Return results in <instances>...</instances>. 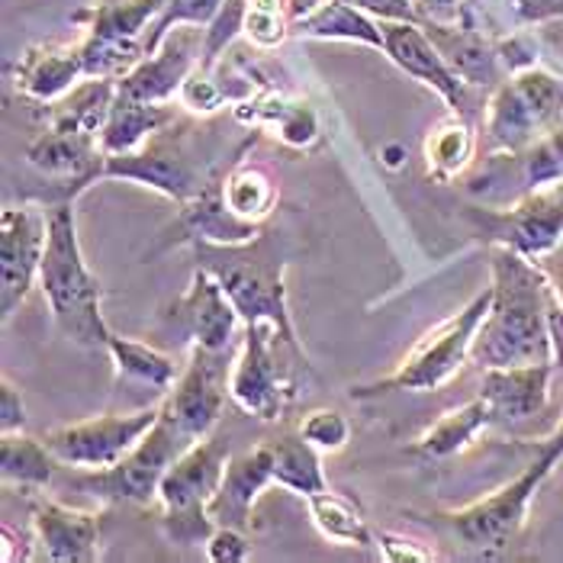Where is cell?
Returning a JSON list of instances; mask_svg holds the SVG:
<instances>
[{
    "label": "cell",
    "mask_w": 563,
    "mask_h": 563,
    "mask_svg": "<svg viewBox=\"0 0 563 563\" xmlns=\"http://www.w3.org/2000/svg\"><path fill=\"white\" fill-rule=\"evenodd\" d=\"M489 271L493 303L474 342V361L479 367L554 364L548 329V271L503 245L489 249Z\"/></svg>",
    "instance_id": "6da1fadb"
},
{
    "label": "cell",
    "mask_w": 563,
    "mask_h": 563,
    "mask_svg": "<svg viewBox=\"0 0 563 563\" xmlns=\"http://www.w3.org/2000/svg\"><path fill=\"white\" fill-rule=\"evenodd\" d=\"M40 290L58 332L68 342L87 351H107L113 329L103 319V287L97 274H90L81 252L75 200L52 203L48 210V245L40 267Z\"/></svg>",
    "instance_id": "7a4b0ae2"
},
{
    "label": "cell",
    "mask_w": 563,
    "mask_h": 563,
    "mask_svg": "<svg viewBox=\"0 0 563 563\" xmlns=\"http://www.w3.org/2000/svg\"><path fill=\"white\" fill-rule=\"evenodd\" d=\"M194 258L200 267H207L222 290L229 294L232 306L239 309L242 322H271L284 345L297 357H306L303 345L297 339L290 303H287V252L277 232L264 229L258 239L242 245H213V242H194Z\"/></svg>",
    "instance_id": "3957f363"
},
{
    "label": "cell",
    "mask_w": 563,
    "mask_h": 563,
    "mask_svg": "<svg viewBox=\"0 0 563 563\" xmlns=\"http://www.w3.org/2000/svg\"><path fill=\"white\" fill-rule=\"evenodd\" d=\"M225 168H213V162L200 155V148L194 142V123L174 117L172 123L152 132L135 152L107 155L100 180L139 184V187H148V190L168 197L177 207H184Z\"/></svg>",
    "instance_id": "277c9868"
},
{
    "label": "cell",
    "mask_w": 563,
    "mask_h": 563,
    "mask_svg": "<svg viewBox=\"0 0 563 563\" xmlns=\"http://www.w3.org/2000/svg\"><path fill=\"white\" fill-rule=\"evenodd\" d=\"M229 461H232L229 438L207 434L194 441L168 467L158 486V503H162V531L172 544L197 548L207 544V538L217 531L210 506L222 486Z\"/></svg>",
    "instance_id": "5b68a950"
},
{
    "label": "cell",
    "mask_w": 563,
    "mask_h": 563,
    "mask_svg": "<svg viewBox=\"0 0 563 563\" xmlns=\"http://www.w3.org/2000/svg\"><path fill=\"white\" fill-rule=\"evenodd\" d=\"M563 123V75L534 65L493 87L483 107L489 155H519Z\"/></svg>",
    "instance_id": "8992f818"
},
{
    "label": "cell",
    "mask_w": 563,
    "mask_h": 563,
    "mask_svg": "<svg viewBox=\"0 0 563 563\" xmlns=\"http://www.w3.org/2000/svg\"><path fill=\"white\" fill-rule=\"evenodd\" d=\"M489 303H493V287H486L461 312H454L451 319H444L438 329H432L406 354V361L393 371L390 377L367 384V387H354L351 396L367 399V396H384V393L444 390L451 380H457L464 364L474 357V342H477L479 325L489 312Z\"/></svg>",
    "instance_id": "52a82bcc"
},
{
    "label": "cell",
    "mask_w": 563,
    "mask_h": 563,
    "mask_svg": "<svg viewBox=\"0 0 563 563\" xmlns=\"http://www.w3.org/2000/svg\"><path fill=\"white\" fill-rule=\"evenodd\" d=\"M190 448V441L174 429L172 422L162 419L155 422V429L145 434L130 454L103 471H87L81 477H75V489H81L85 496L103 503V506H152L158 503V486L168 474L174 461Z\"/></svg>",
    "instance_id": "ba28073f"
},
{
    "label": "cell",
    "mask_w": 563,
    "mask_h": 563,
    "mask_svg": "<svg viewBox=\"0 0 563 563\" xmlns=\"http://www.w3.org/2000/svg\"><path fill=\"white\" fill-rule=\"evenodd\" d=\"M165 0H97L87 13L81 43L87 78H123L148 55L145 40Z\"/></svg>",
    "instance_id": "9c48e42d"
},
{
    "label": "cell",
    "mask_w": 563,
    "mask_h": 563,
    "mask_svg": "<svg viewBox=\"0 0 563 563\" xmlns=\"http://www.w3.org/2000/svg\"><path fill=\"white\" fill-rule=\"evenodd\" d=\"M551 474H544L534 461L521 471L519 477L509 479L506 486H499L496 493L483 496L477 503L448 512L441 519L451 525V531L483 558H499L503 551H509L516 544V538L521 534L531 503L538 496V489L544 486V479Z\"/></svg>",
    "instance_id": "30bf717a"
},
{
    "label": "cell",
    "mask_w": 563,
    "mask_h": 563,
    "mask_svg": "<svg viewBox=\"0 0 563 563\" xmlns=\"http://www.w3.org/2000/svg\"><path fill=\"white\" fill-rule=\"evenodd\" d=\"M467 217L477 222L489 245L512 249L521 258L544 264L563 245V184L528 190L499 210L474 207Z\"/></svg>",
    "instance_id": "8fae6325"
},
{
    "label": "cell",
    "mask_w": 563,
    "mask_h": 563,
    "mask_svg": "<svg viewBox=\"0 0 563 563\" xmlns=\"http://www.w3.org/2000/svg\"><path fill=\"white\" fill-rule=\"evenodd\" d=\"M277 342L284 345L280 332L271 322H252L245 325V339L239 354L232 357L229 374V399L261 422H277L294 402V377L287 367L274 357Z\"/></svg>",
    "instance_id": "7c38bea8"
},
{
    "label": "cell",
    "mask_w": 563,
    "mask_h": 563,
    "mask_svg": "<svg viewBox=\"0 0 563 563\" xmlns=\"http://www.w3.org/2000/svg\"><path fill=\"white\" fill-rule=\"evenodd\" d=\"M162 419V399L155 406H142L132 412H107L100 419H87L75 426H62L43 434L48 451L65 467L103 471L120 464L132 448L155 429Z\"/></svg>",
    "instance_id": "4fadbf2b"
},
{
    "label": "cell",
    "mask_w": 563,
    "mask_h": 563,
    "mask_svg": "<svg viewBox=\"0 0 563 563\" xmlns=\"http://www.w3.org/2000/svg\"><path fill=\"white\" fill-rule=\"evenodd\" d=\"M232 351H207L190 347L187 364L172 390L162 396V412L177 432L190 444L213 434L222 419V406L229 396V374H232Z\"/></svg>",
    "instance_id": "5bb4252c"
},
{
    "label": "cell",
    "mask_w": 563,
    "mask_h": 563,
    "mask_svg": "<svg viewBox=\"0 0 563 563\" xmlns=\"http://www.w3.org/2000/svg\"><path fill=\"white\" fill-rule=\"evenodd\" d=\"M48 213L33 203L3 207L0 213V316L3 322L26 303L33 284H40Z\"/></svg>",
    "instance_id": "9a60e30c"
},
{
    "label": "cell",
    "mask_w": 563,
    "mask_h": 563,
    "mask_svg": "<svg viewBox=\"0 0 563 563\" xmlns=\"http://www.w3.org/2000/svg\"><path fill=\"white\" fill-rule=\"evenodd\" d=\"M203 40L207 26H174L152 55H145L130 75L117 81V90L132 100L145 103H168L180 93L184 81L200 68L203 62Z\"/></svg>",
    "instance_id": "2e32d148"
},
{
    "label": "cell",
    "mask_w": 563,
    "mask_h": 563,
    "mask_svg": "<svg viewBox=\"0 0 563 563\" xmlns=\"http://www.w3.org/2000/svg\"><path fill=\"white\" fill-rule=\"evenodd\" d=\"M174 322V329L190 342V347H207V351H232L235 332H239V309L232 306L229 294L222 290L217 277L207 267H194V277L187 290L165 312Z\"/></svg>",
    "instance_id": "e0dca14e"
},
{
    "label": "cell",
    "mask_w": 563,
    "mask_h": 563,
    "mask_svg": "<svg viewBox=\"0 0 563 563\" xmlns=\"http://www.w3.org/2000/svg\"><path fill=\"white\" fill-rule=\"evenodd\" d=\"M384 30V55L390 58L399 71H406L412 81L432 87L434 93L444 97V103L454 113L471 117L474 113V100L471 90L474 87L461 81L448 62L441 58L438 45L429 40V33L422 30V23H396V20H380Z\"/></svg>",
    "instance_id": "ac0fdd59"
},
{
    "label": "cell",
    "mask_w": 563,
    "mask_h": 563,
    "mask_svg": "<svg viewBox=\"0 0 563 563\" xmlns=\"http://www.w3.org/2000/svg\"><path fill=\"white\" fill-rule=\"evenodd\" d=\"M422 30L429 33V40L438 45L441 58L448 62V68L467 81L471 87H499L509 75L499 62L496 40L483 33L477 23V10L467 3L464 13L454 23H441V20H422Z\"/></svg>",
    "instance_id": "d6986e66"
},
{
    "label": "cell",
    "mask_w": 563,
    "mask_h": 563,
    "mask_svg": "<svg viewBox=\"0 0 563 563\" xmlns=\"http://www.w3.org/2000/svg\"><path fill=\"white\" fill-rule=\"evenodd\" d=\"M33 541L45 561L93 563L100 558V525L103 512L75 509L55 499H33Z\"/></svg>",
    "instance_id": "ffe728a7"
},
{
    "label": "cell",
    "mask_w": 563,
    "mask_h": 563,
    "mask_svg": "<svg viewBox=\"0 0 563 563\" xmlns=\"http://www.w3.org/2000/svg\"><path fill=\"white\" fill-rule=\"evenodd\" d=\"M554 364H519V367H483L479 396L486 399L496 426H521L548 409Z\"/></svg>",
    "instance_id": "44dd1931"
},
{
    "label": "cell",
    "mask_w": 563,
    "mask_h": 563,
    "mask_svg": "<svg viewBox=\"0 0 563 563\" xmlns=\"http://www.w3.org/2000/svg\"><path fill=\"white\" fill-rule=\"evenodd\" d=\"M81 78H87L81 43L30 45V48H23V55L10 68L13 90L33 103H43V107H52L55 100H62Z\"/></svg>",
    "instance_id": "7402d4cb"
},
{
    "label": "cell",
    "mask_w": 563,
    "mask_h": 563,
    "mask_svg": "<svg viewBox=\"0 0 563 563\" xmlns=\"http://www.w3.org/2000/svg\"><path fill=\"white\" fill-rule=\"evenodd\" d=\"M267 486H277L274 454H271V441H261V444L235 454L229 461L222 486H219L217 499L210 506V516H213L217 525H232V528L249 531L255 503H258V496Z\"/></svg>",
    "instance_id": "603a6c76"
},
{
    "label": "cell",
    "mask_w": 563,
    "mask_h": 563,
    "mask_svg": "<svg viewBox=\"0 0 563 563\" xmlns=\"http://www.w3.org/2000/svg\"><path fill=\"white\" fill-rule=\"evenodd\" d=\"M222 174H217L190 203L177 207L180 213H177V222H174V245H194V242L242 245V242H252L264 232V225L245 222L225 207Z\"/></svg>",
    "instance_id": "cb8c5ba5"
},
{
    "label": "cell",
    "mask_w": 563,
    "mask_h": 563,
    "mask_svg": "<svg viewBox=\"0 0 563 563\" xmlns=\"http://www.w3.org/2000/svg\"><path fill=\"white\" fill-rule=\"evenodd\" d=\"M235 120L245 126H267L287 148L306 152L319 142V117L306 100H294L274 87H261L249 100L235 103Z\"/></svg>",
    "instance_id": "d4e9b609"
},
{
    "label": "cell",
    "mask_w": 563,
    "mask_h": 563,
    "mask_svg": "<svg viewBox=\"0 0 563 563\" xmlns=\"http://www.w3.org/2000/svg\"><path fill=\"white\" fill-rule=\"evenodd\" d=\"M489 426H496L493 422V412H489L486 399L477 396V399H471L464 406L448 409L438 422H432L426 432L409 444V454L412 457H422V461L454 457V454L467 451Z\"/></svg>",
    "instance_id": "484cf974"
},
{
    "label": "cell",
    "mask_w": 563,
    "mask_h": 563,
    "mask_svg": "<svg viewBox=\"0 0 563 563\" xmlns=\"http://www.w3.org/2000/svg\"><path fill=\"white\" fill-rule=\"evenodd\" d=\"M294 36L300 40H322V43H357L384 52V30L380 20L351 7L345 0H322L294 23Z\"/></svg>",
    "instance_id": "4316f807"
},
{
    "label": "cell",
    "mask_w": 563,
    "mask_h": 563,
    "mask_svg": "<svg viewBox=\"0 0 563 563\" xmlns=\"http://www.w3.org/2000/svg\"><path fill=\"white\" fill-rule=\"evenodd\" d=\"M422 152H426V172L434 184H454L474 165L477 155V132L471 117L451 110L429 130Z\"/></svg>",
    "instance_id": "83f0119b"
},
{
    "label": "cell",
    "mask_w": 563,
    "mask_h": 563,
    "mask_svg": "<svg viewBox=\"0 0 563 563\" xmlns=\"http://www.w3.org/2000/svg\"><path fill=\"white\" fill-rule=\"evenodd\" d=\"M174 113L168 103H145V100H132L117 90V100L110 107V117L100 132V145L103 155H126L135 152L152 132H158L165 123H172Z\"/></svg>",
    "instance_id": "f1b7e54d"
},
{
    "label": "cell",
    "mask_w": 563,
    "mask_h": 563,
    "mask_svg": "<svg viewBox=\"0 0 563 563\" xmlns=\"http://www.w3.org/2000/svg\"><path fill=\"white\" fill-rule=\"evenodd\" d=\"M55 454L48 451L43 438L26 432L0 434V477L3 486L20 493H43L55 474Z\"/></svg>",
    "instance_id": "f546056e"
},
{
    "label": "cell",
    "mask_w": 563,
    "mask_h": 563,
    "mask_svg": "<svg viewBox=\"0 0 563 563\" xmlns=\"http://www.w3.org/2000/svg\"><path fill=\"white\" fill-rule=\"evenodd\" d=\"M107 354H110L120 380H130V384H139V387H152L162 396L172 390L177 377H180V364L174 361L172 354L158 351L155 345L126 339V335H117V332L107 342Z\"/></svg>",
    "instance_id": "4dcf8cb0"
},
{
    "label": "cell",
    "mask_w": 563,
    "mask_h": 563,
    "mask_svg": "<svg viewBox=\"0 0 563 563\" xmlns=\"http://www.w3.org/2000/svg\"><path fill=\"white\" fill-rule=\"evenodd\" d=\"M271 454H274V479L280 489H290L303 499L329 489V479L322 471V451L312 448L300 432L274 438Z\"/></svg>",
    "instance_id": "1f68e13d"
},
{
    "label": "cell",
    "mask_w": 563,
    "mask_h": 563,
    "mask_svg": "<svg viewBox=\"0 0 563 563\" xmlns=\"http://www.w3.org/2000/svg\"><path fill=\"white\" fill-rule=\"evenodd\" d=\"M222 197L225 207L245 222L264 225V219L277 210V184L274 177L252 165V162H232L222 174Z\"/></svg>",
    "instance_id": "d6a6232c"
},
{
    "label": "cell",
    "mask_w": 563,
    "mask_h": 563,
    "mask_svg": "<svg viewBox=\"0 0 563 563\" xmlns=\"http://www.w3.org/2000/svg\"><path fill=\"white\" fill-rule=\"evenodd\" d=\"M306 503H309L312 525L319 528L322 538H329L335 544H345V548H371L377 541L374 531L367 528L364 512L342 493L322 489V493L309 496Z\"/></svg>",
    "instance_id": "836d02e7"
},
{
    "label": "cell",
    "mask_w": 563,
    "mask_h": 563,
    "mask_svg": "<svg viewBox=\"0 0 563 563\" xmlns=\"http://www.w3.org/2000/svg\"><path fill=\"white\" fill-rule=\"evenodd\" d=\"M222 3H225V0H165L158 20H155L152 30H148L145 52L152 55L158 45L165 43V36L172 33L174 26H184V23H190V26H210Z\"/></svg>",
    "instance_id": "e575fe53"
},
{
    "label": "cell",
    "mask_w": 563,
    "mask_h": 563,
    "mask_svg": "<svg viewBox=\"0 0 563 563\" xmlns=\"http://www.w3.org/2000/svg\"><path fill=\"white\" fill-rule=\"evenodd\" d=\"M245 16H249V0H225L219 7L213 23L207 26V40H203V62H200L203 68H217L225 48L239 36H245Z\"/></svg>",
    "instance_id": "d590c367"
},
{
    "label": "cell",
    "mask_w": 563,
    "mask_h": 563,
    "mask_svg": "<svg viewBox=\"0 0 563 563\" xmlns=\"http://www.w3.org/2000/svg\"><path fill=\"white\" fill-rule=\"evenodd\" d=\"M306 441L312 448H319L322 454H335L351 441V422L339 409H312L300 419V429Z\"/></svg>",
    "instance_id": "8d00e7d4"
},
{
    "label": "cell",
    "mask_w": 563,
    "mask_h": 563,
    "mask_svg": "<svg viewBox=\"0 0 563 563\" xmlns=\"http://www.w3.org/2000/svg\"><path fill=\"white\" fill-rule=\"evenodd\" d=\"M496 52H499V62H503L506 75H519L525 68L541 65L544 45L538 40V33H509V36L496 40Z\"/></svg>",
    "instance_id": "74e56055"
},
{
    "label": "cell",
    "mask_w": 563,
    "mask_h": 563,
    "mask_svg": "<svg viewBox=\"0 0 563 563\" xmlns=\"http://www.w3.org/2000/svg\"><path fill=\"white\" fill-rule=\"evenodd\" d=\"M207 561L213 563H242L252 558V544L249 534L242 528L232 525H217V531L207 538Z\"/></svg>",
    "instance_id": "f35d334b"
},
{
    "label": "cell",
    "mask_w": 563,
    "mask_h": 563,
    "mask_svg": "<svg viewBox=\"0 0 563 563\" xmlns=\"http://www.w3.org/2000/svg\"><path fill=\"white\" fill-rule=\"evenodd\" d=\"M374 538H377V548H380L384 561L390 563H429L438 558L434 551L422 548L419 541H412V538H406V534L380 531V534H374Z\"/></svg>",
    "instance_id": "ab89813d"
},
{
    "label": "cell",
    "mask_w": 563,
    "mask_h": 563,
    "mask_svg": "<svg viewBox=\"0 0 563 563\" xmlns=\"http://www.w3.org/2000/svg\"><path fill=\"white\" fill-rule=\"evenodd\" d=\"M351 7L377 16V20H396V23H422V10L416 0H345Z\"/></svg>",
    "instance_id": "60d3db41"
},
{
    "label": "cell",
    "mask_w": 563,
    "mask_h": 563,
    "mask_svg": "<svg viewBox=\"0 0 563 563\" xmlns=\"http://www.w3.org/2000/svg\"><path fill=\"white\" fill-rule=\"evenodd\" d=\"M521 26H544L563 20V0H503Z\"/></svg>",
    "instance_id": "b9f144b4"
},
{
    "label": "cell",
    "mask_w": 563,
    "mask_h": 563,
    "mask_svg": "<svg viewBox=\"0 0 563 563\" xmlns=\"http://www.w3.org/2000/svg\"><path fill=\"white\" fill-rule=\"evenodd\" d=\"M26 429V402L23 393L10 384V377L0 380V434L23 432Z\"/></svg>",
    "instance_id": "7bdbcfd3"
},
{
    "label": "cell",
    "mask_w": 563,
    "mask_h": 563,
    "mask_svg": "<svg viewBox=\"0 0 563 563\" xmlns=\"http://www.w3.org/2000/svg\"><path fill=\"white\" fill-rule=\"evenodd\" d=\"M548 329H551V351H554V371L563 377V306L548 297Z\"/></svg>",
    "instance_id": "ee69618b"
},
{
    "label": "cell",
    "mask_w": 563,
    "mask_h": 563,
    "mask_svg": "<svg viewBox=\"0 0 563 563\" xmlns=\"http://www.w3.org/2000/svg\"><path fill=\"white\" fill-rule=\"evenodd\" d=\"M416 3H419V10H422V20L454 23V20L464 13V7H467L471 0H416Z\"/></svg>",
    "instance_id": "f6af8a7d"
},
{
    "label": "cell",
    "mask_w": 563,
    "mask_h": 563,
    "mask_svg": "<svg viewBox=\"0 0 563 563\" xmlns=\"http://www.w3.org/2000/svg\"><path fill=\"white\" fill-rule=\"evenodd\" d=\"M538 40L544 45V52H551L563 68V20H554V23L538 26Z\"/></svg>",
    "instance_id": "bcb514c9"
},
{
    "label": "cell",
    "mask_w": 563,
    "mask_h": 563,
    "mask_svg": "<svg viewBox=\"0 0 563 563\" xmlns=\"http://www.w3.org/2000/svg\"><path fill=\"white\" fill-rule=\"evenodd\" d=\"M544 271H548V280H551V294H554V300L563 306V264L544 267Z\"/></svg>",
    "instance_id": "7dc6e473"
}]
</instances>
